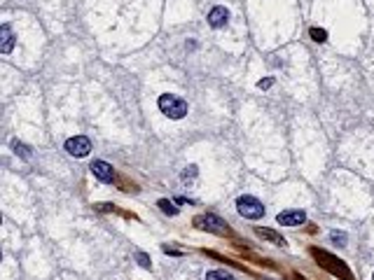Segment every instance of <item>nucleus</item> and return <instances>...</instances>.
Returning a JSON list of instances; mask_svg holds the SVG:
<instances>
[{"instance_id":"obj_1","label":"nucleus","mask_w":374,"mask_h":280,"mask_svg":"<svg viewBox=\"0 0 374 280\" xmlns=\"http://www.w3.org/2000/svg\"><path fill=\"white\" fill-rule=\"evenodd\" d=\"M313 259L318 262V266H323L325 271H330L332 276H339L341 280H353V276L348 273V266L341 259H337L335 254L325 252V250H318V247H311Z\"/></svg>"},{"instance_id":"obj_2","label":"nucleus","mask_w":374,"mask_h":280,"mask_svg":"<svg viewBox=\"0 0 374 280\" xmlns=\"http://www.w3.org/2000/svg\"><path fill=\"white\" fill-rule=\"evenodd\" d=\"M159 110L169 119H183L187 114V101H183L176 94H164V96H159Z\"/></svg>"},{"instance_id":"obj_3","label":"nucleus","mask_w":374,"mask_h":280,"mask_svg":"<svg viewBox=\"0 0 374 280\" xmlns=\"http://www.w3.org/2000/svg\"><path fill=\"white\" fill-rule=\"evenodd\" d=\"M194 227L196 229H204V231H208V234H229V224L224 222V219H220L218 215H213V212H208V215H199V217L194 219Z\"/></svg>"},{"instance_id":"obj_4","label":"nucleus","mask_w":374,"mask_h":280,"mask_svg":"<svg viewBox=\"0 0 374 280\" xmlns=\"http://www.w3.org/2000/svg\"><path fill=\"white\" fill-rule=\"evenodd\" d=\"M236 210H239L246 219L264 217V206H262V201H258L255 196H239V199H236Z\"/></svg>"},{"instance_id":"obj_5","label":"nucleus","mask_w":374,"mask_h":280,"mask_svg":"<svg viewBox=\"0 0 374 280\" xmlns=\"http://www.w3.org/2000/svg\"><path fill=\"white\" fill-rule=\"evenodd\" d=\"M66 152L73 157H87L91 152V140L87 136H73L66 140Z\"/></svg>"},{"instance_id":"obj_6","label":"nucleus","mask_w":374,"mask_h":280,"mask_svg":"<svg viewBox=\"0 0 374 280\" xmlns=\"http://www.w3.org/2000/svg\"><path fill=\"white\" fill-rule=\"evenodd\" d=\"M276 219L281 227H299L306 219V212L304 210H283V212H278Z\"/></svg>"},{"instance_id":"obj_7","label":"nucleus","mask_w":374,"mask_h":280,"mask_svg":"<svg viewBox=\"0 0 374 280\" xmlns=\"http://www.w3.org/2000/svg\"><path fill=\"white\" fill-rule=\"evenodd\" d=\"M91 173H94V177H98L101 182H112V180H115V171H112V166L106 164V161H91Z\"/></svg>"},{"instance_id":"obj_8","label":"nucleus","mask_w":374,"mask_h":280,"mask_svg":"<svg viewBox=\"0 0 374 280\" xmlns=\"http://www.w3.org/2000/svg\"><path fill=\"white\" fill-rule=\"evenodd\" d=\"M227 19H229V9L223 7V5H215V7L208 12V24L213 28H223L224 24H227Z\"/></svg>"},{"instance_id":"obj_9","label":"nucleus","mask_w":374,"mask_h":280,"mask_svg":"<svg viewBox=\"0 0 374 280\" xmlns=\"http://www.w3.org/2000/svg\"><path fill=\"white\" fill-rule=\"evenodd\" d=\"M12 47H14V33H12V26L9 24H2L0 26V49L5 54L12 52Z\"/></svg>"},{"instance_id":"obj_10","label":"nucleus","mask_w":374,"mask_h":280,"mask_svg":"<svg viewBox=\"0 0 374 280\" xmlns=\"http://www.w3.org/2000/svg\"><path fill=\"white\" fill-rule=\"evenodd\" d=\"M255 234H258L260 238H267V241H271V243L281 245V247H285V238L278 236L276 231H271V229H255Z\"/></svg>"},{"instance_id":"obj_11","label":"nucleus","mask_w":374,"mask_h":280,"mask_svg":"<svg viewBox=\"0 0 374 280\" xmlns=\"http://www.w3.org/2000/svg\"><path fill=\"white\" fill-rule=\"evenodd\" d=\"M157 206H159V210H164L166 215H171V217H173V215H178V208H176V206H173L171 201H166V199H161Z\"/></svg>"},{"instance_id":"obj_12","label":"nucleus","mask_w":374,"mask_h":280,"mask_svg":"<svg viewBox=\"0 0 374 280\" xmlns=\"http://www.w3.org/2000/svg\"><path fill=\"white\" fill-rule=\"evenodd\" d=\"M206 280H236L232 276V273H227V271H213V273H208L206 276Z\"/></svg>"},{"instance_id":"obj_13","label":"nucleus","mask_w":374,"mask_h":280,"mask_svg":"<svg viewBox=\"0 0 374 280\" xmlns=\"http://www.w3.org/2000/svg\"><path fill=\"white\" fill-rule=\"evenodd\" d=\"M311 37L313 40H316V42H325V40H328V33H325V31H323V28H311Z\"/></svg>"},{"instance_id":"obj_14","label":"nucleus","mask_w":374,"mask_h":280,"mask_svg":"<svg viewBox=\"0 0 374 280\" xmlns=\"http://www.w3.org/2000/svg\"><path fill=\"white\" fill-rule=\"evenodd\" d=\"M196 173V168L194 166H189V168H187V171H183V182H192V175H194Z\"/></svg>"},{"instance_id":"obj_15","label":"nucleus","mask_w":374,"mask_h":280,"mask_svg":"<svg viewBox=\"0 0 374 280\" xmlns=\"http://www.w3.org/2000/svg\"><path fill=\"white\" fill-rule=\"evenodd\" d=\"M332 241L339 245H346V238H344V234L341 231H332Z\"/></svg>"},{"instance_id":"obj_16","label":"nucleus","mask_w":374,"mask_h":280,"mask_svg":"<svg viewBox=\"0 0 374 280\" xmlns=\"http://www.w3.org/2000/svg\"><path fill=\"white\" fill-rule=\"evenodd\" d=\"M12 149H14V152H17V154H24V157H28V149L24 147V145H19L17 140H14V142H12Z\"/></svg>"},{"instance_id":"obj_17","label":"nucleus","mask_w":374,"mask_h":280,"mask_svg":"<svg viewBox=\"0 0 374 280\" xmlns=\"http://www.w3.org/2000/svg\"><path fill=\"white\" fill-rule=\"evenodd\" d=\"M271 84H274V79H271V77H264V79H260L258 87H260V89H269Z\"/></svg>"},{"instance_id":"obj_18","label":"nucleus","mask_w":374,"mask_h":280,"mask_svg":"<svg viewBox=\"0 0 374 280\" xmlns=\"http://www.w3.org/2000/svg\"><path fill=\"white\" fill-rule=\"evenodd\" d=\"M136 257H138V262H141L143 266H150V259H148V257H145L143 252H136Z\"/></svg>"},{"instance_id":"obj_19","label":"nucleus","mask_w":374,"mask_h":280,"mask_svg":"<svg viewBox=\"0 0 374 280\" xmlns=\"http://www.w3.org/2000/svg\"><path fill=\"white\" fill-rule=\"evenodd\" d=\"M164 252H166V254H173V257H178V250H173V247H169V245H164Z\"/></svg>"},{"instance_id":"obj_20","label":"nucleus","mask_w":374,"mask_h":280,"mask_svg":"<svg viewBox=\"0 0 374 280\" xmlns=\"http://www.w3.org/2000/svg\"><path fill=\"white\" fill-rule=\"evenodd\" d=\"M372 280H374V276H372Z\"/></svg>"}]
</instances>
